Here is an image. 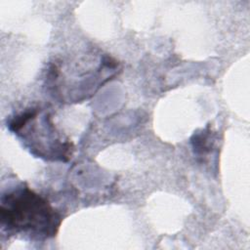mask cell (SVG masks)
<instances>
[{"label":"cell","instance_id":"6da1fadb","mask_svg":"<svg viewBox=\"0 0 250 250\" xmlns=\"http://www.w3.org/2000/svg\"><path fill=\"white\" fill-rule=\"evenodd\" d=\"M61 215L46 198L23 185L6 190L0 200V226L10 235L45 240L57 234Z\"/></svg>","mask_w":250,"mask_h":250},{"label":"cell","instance_id":"7a4b0ae2","mask_svg":"<svg viewBox=\"0 0 250 250\" xmlns=\"http://www.w3.org/2000/svg\"><path fill=\"white\" fill-rule=\"evenodd\" d=\"M7 127L37 157L67 161L72 155L73 144L57 131L48 112L41 108H29L16 114Z\"/></svg>","mask_w":250,"mask_h":250},{"label":"cell","instance_id":"3957f363","mask_svg":"<svg viewBox=\"0 0 250 250\" xmlns=\"http://www.w3.org/2000/svg\"><path fill=\"white\" fill-rule=\"evenodd\" d=\"M191 143H192V147L195 154L203 156L207 152H209L214 143L212 132L209 129V127L202 130L200 133L194 134Z\"/></svg>","mask_w":250,"mask_h":250}]
</instances>
